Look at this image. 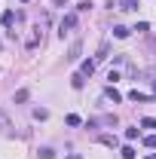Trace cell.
<instances>
[{
    "label": "cell",
    "instance_id": "13",
    "mask_svg": "<svg viewBox=\"0 0 156 159\" xmlns=\"http://www.w3.org/2000/svg\"><path fill=\"white\" fill-rule=\"evenodd\" d=\"M67 58H71V61L80 58V43H74V46H71V55H67Z\"/></svg>",
    "mask_w": 156,
    "mask_h": 159
},
{
    "label": "cell",
    "instance_id": "7",
    "mask_svg": "<svg viewBox=\"0 0 156 159\" xmlns=\"http://www.w3.org/2000/svg\"><path fill=\"white\" fill-rule=\"evenodd\" d=\"M119 9H126V12H132V9H138V0H122V3H119Z\"/></svg>",
    "mask_w": 156,
    "mask_h": 159
},
{
    "label": "cell",
    "instance_id": "5",
    "mask_svg": "<svg viewBox=\"0 0 156 159\" xmlns=\"http://www.w3.org/2000/svg\"><path fill=\"white\" fill-rule=\"evenodd\" d=\"M104 95H107V98L113 101V104H117V101H122V95H119V92L113 89V86H107V92H104Z\"/></svg>",
    "mask_w": 156,
    "mask_h": 159
},
{
    "label": "cell",
    "instance_id": "9",
    "mask_svg": "<svg viewBox=\"0 0 156 159\" xmlns=\"http://www.w3.org/2000/svg\"><path fill=\"white\" fill-rule=\"evenodd\" d=\"M83 83H86L83 74H74V77H71V86H74V89H83Z\"/></svg>",
    "mask_w": 156,
    "mask_h": 159
},
{
    "label": "cell",
    "instance_id": "16",
    "mask_svg": "<svg viewBox=\"0 0 156 159\" xmlns=\"http://www.w3.org/2000/svg\"><path fill=\"white\" fill-rule=\"evenodd\" d=\"M144 144H147V147L153 150V147H156V135H147V138H144Z\"/></svg>",
    "mask_w": 156,
    "mask_h": 159
},
{
    "label": "cell",
    "instance_id": "14",
    "mask_svg": "<svg viewBox=\"0 0 156 159\" xmlns=\"http://www.w3.org/2000/svg\"><path fill=\"white\" fill-rule=\"evenodd\" d=\"M16 101H19V104H21V101H28V89H19V92H16Z\"/></svg>",
    "mask_w": 156,
    "mask_h": 159
},
{
    "label": "cell",
    "instance_id": "18",
    "mask_svg": "<svg viewBox=\"0 0 156 159\" xmlns=\"http://www.w3.org/2000/svg\"><path fill=\"white\" fill-rule=\"evenodd\" d=\"M67 159H83V156H77V153H71V156H67Z\"/></svg>",
    "mask_w": 156,
    "mask_h": 159
},
{
    "label": "cell",
    "instance_id": "15",
    "mask_svg": "<svg viewBox=\"0 0 156 159\" xmlns=\"http://www.w3.org/2000/svg\"><path fill=\"white\" fill-rule=\"evenodd\" d=\"M34 116H37V119H46V116H49V110H43V107H37V110H34Z\"/></svg>",
    "mask_w": 156,
    "mask_h": 159
},
{
    "label": "cell",
    "instance_id": "6",
    "mask_svg": "<svg viewBox=\"0 0 156 159\" xmlns=\"http://www.w3.org/2000/svg\"><path fill=\"white\" fill-rule=\"evenodd\" d=\"M129 98H132V101H150V95H147V92H138V89H135V92H129Z\"/></svg>",
    "mask_w": 156,
    "mask_h": 159
},
{
    "label": "cell",
    "instance_id": "8",
    "mask_svg": "<svg viewBox=\"0 0 156 159\" xmlns=\"http://www.w3.org/2000/svg\"><path fill=\"white\" fill-rule=\"evenodd\" d=\"M12 21H16V12H12V9H6V12H3V25H6V28H12Z\"/></svg>",
    "mask_w": 156,
    "mask_h": 159
},
{
    "label": "cell",
    "instance_id": "3",
    "mask_svg": "<svg viewBox=\"0 0 156 159\" xmlns=\"http://www.w3.org/2000/svg\"><path fill=\"white\" fill-rule=\"evenodd\" d=\"M129 34H132V31H129V28H122V25H117V28H113V37H117V40H126Z\"/></svg>",
    "mask_w": 156,
    "mask_h": 159
},
{
    "label": "cell",
    "instance_id": "10",
    "mask_svg": "<svg viewBox=\"0 0 156 159\" xmlns=\"http://www.w3.org/2000/svg\"><path fill=\"white\" fill-rule=\"evenodd\" d=\"M98 141H101L104 147H117V138H110V135H101V138H98Z\"/></svg>",
    "mask_w": 156,
    "mask_h": 159
},
{
    "label": "cell",
    "instance_id": "4",
    "mask_svg": "<svg viewBox=\"0 0 156 159\" xmlns=\"http://www.w3.org/2000/svg\"><path fill=\"white\" fill-rule=\"evenodd\" d=\"M37 156H40V159H55V150H52V147H40Z\"/></svg>",
    "mask_w": 156,
    "mask_h": 159
},
{
    "label": "cell",
    "instance_id": "12",
    "mask_svg": "<svg viewBox=\"0 0 156 159\" xmlns=\"http://www.w3.org/2000/svg\"><path fill=\"white\" fill-rule=\"evenodd\" d=\"M64 122H67V125H80V122H83V119H80L77 113H67V116H64Z\"/></svg>",
    "mask_w": 156,
    "mask_h": 159
},
{
    "label": "cell",
    "instance_id": "1",
    "mask_svg": "<svg viewBox=\"0 0 156 159\" xmlns=\"http://www.w3.org/2000/svg\"><path fill=\"white\" fill-rule=\"evenodd\" d=\"M74 28H77V16L71 12V16H64V19H61V28H58V37L64 40V37H67V34H71V31H74Z\"/></svg>",
    "mask_w": 156,
    "mask_h": 159
},
{
    "label": "cell",
    "instance_id": "17",
    "mask_svg": "<svg viewBox=\"0 0 156 159\" xmlns=\"http://www.w3.org/2000/svg\"><path fill=\"white\" fill-rule=\"evenodd\" d=\"M6 125H9V119H6V113H3V110H0V129H6Z\"/></svg>",
    "mask_w": 156,
    "mask_h": 159
},
{
    "label": "cell",
    "instance_id": "20",
    "mask_svg": "<svg viewBox=\"0 0 156 159\" xmlns=\"http://www.w3.org/2000/svg\"><path fill=\"white\" fill-rule=\"evenodd\" d=\"M21 3H28V0H21Z\"/></svg>",
    "mask_w": 156,
    "mask_h": 159
},
{
    "label": "cell",
    "instance_id": "19",
    "mask_svg": "<svg viewBox=\"0 0 156 159\" xmlns=\"http://www.w3.org/2000/svg\"><path fill=\"white\" fill-rule=\"evenodd\" d=\"M147 159H156V153H150V156H147Z\"/></svg>",
    "mask_w": 156,
    "mask_h": 159
},
{
    "label": "cell",
    "instance_id": "2",
    "mask_svg": "<svg viewBox=\"0 0 156 159\" xmlns=\"http://www.w3.org/2000/svg\"><path fill=\"white\" fill-rule=\"evenodd\" d=\"M95 64H98L95 58H89V61H83V67H80V74H83V77H86V74H92V70H95Z\"/></svg>",
    "mask_w": 156,
    "mask_h": 159
},
{
    "label": "cell",
    "instance_id": "11",
    "mask_svg": "<svg viewBox=\"0 0 156 159\" xmlns=\"http://www.w3.org/2000/svg\"><path fill=\"white\" fill-rule=\"evenodd\" d=\"M141 129H156V119L153 116H144V119H141Z\"/></svg>",
    "mask_w": 156,
    "mask_h": 159
}]
</instances>
